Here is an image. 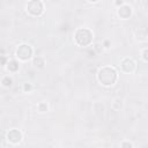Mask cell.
Wrapping results in <instances>:
<instances>
[{
	"mask_svg": "<svg viewBox=\"0 0 148 148\" xmlns=\"http://www.w3.org/2000/svg\"><path fill=\"white\" fill-rule=\"evenodd\" d=\"M32 56V49L28 44H22L16 49V57L20 60H28Z\"/></svg>",
	"mask_w": 148,
	"mask_h": 148,
	"instance_id": "obj_3",
	"label": "cell"
},
{
	"mask_svg": "<svg viewBox=\"0 0 148 148\" xmlns=\"http://www.w3.org/2000/svg\"><path fill=\"white\" fill-rule=\"evenodd\" d=\"M131 14H132V8L130 7V6H127V5H124L123 7H120L119 9H118V15L121 17V18H127V17H130L131 16Z\"/></svg>",
	"mask_w": 148,
	"mask_h": 148,
	"instance_id": "obj_7",
	"label": "cell"
},
{
	"mask_svg": "<svg viewBox=\"0 0 148 148\" xmlns=\"http://www.w3.org/2000/svg\"><path fill=\"white\" fill-rule=\"evenodd\" d=\"M142 58H143V60L148 61V49L143 50V52H142Z\"/></svg>",
	"mask_w": 148,
	"mask_h": 148,
	"instance_id": "obj_13",
	"label": "cell"
},
{
	"mask_svg": "<svg viewBox=\"0 0 148 148\" xmlns=\"http://www.w3.org/2000/svg\"><path fill=\"white\" fill-rule=\"evenodd\" d=\"M75 42L80 46H87L92 40V32L87 28H80L75 31Z\"/></svg>",
	"mask_w": 148,
	"mask_h": 148,
	"instance_id": "obj_2",
	"label": "cell"
},
{
	"mask_svg": "<svg viewBox=\"0 0 148 148\" xmlns=\"http://www.w3.org/2000/svg\"><path fill=\"white\" fill-rule=\"evenodd\" d=\"M12 83H13L12 77H9V76H5V77L2 79V84H3L5 87H9V86H12Z\"/></svg>",
	"mask_w": 148,
	"mask_h": 148,
	"instance_id": "obj_9",
	"label": "cell"
},
{
	"mask_svg": "<svg viewBox=\"0 0 148 148\" xmlns=\"http://www.w3.org/2000/svg\"><path fill=\"white\" fill-rule=\"evenodd\" d=\"M120 67H121V69H123L124 72H126V73H132V72H134V69H135V62H134L132 59H130V58H125V59L121 60Z\"/></svg>",
	"mask_w": 148,
	"mask_h": 148,
	"instance_id": "obj_5",
	"label": "cell"
},
{
	"mask_svg": "<svg viewBox=\"0 0 148 148\" xmlns=\"http://www.w3.org/2000/svg\"><path fill=\"white\" fill-rule=\"evenodd\" d=\"M5 62H6V58H5V57H2V58H1V64H2L3 66H5Z\"/></svg>",
	"mask_w": 148,
	"mask_h": 148,
	"instance_id": "obj_15",
	"label": "cell"
},
{
	"mask_svg": "<svg viewBox=\"0 0 148 148\" xmlns=\"http://www.w3.org/2000/svg\"><path fill=\"white\" fill-rule=\"evenodd\" d=\"M27 10L31 14V15H40L44 10V6L42 1H30L27 5Z\"/></svg>",
	"mask_w": 148,
	"mask_h": 148,
	"instance_id": "obj_4",
	"label": "cell"
},
{
	"mask_svg": "<svg viewBox=\"0 0 148 148\" xmlns=\"http://www.w3.org/2000/svg\"><path fill=\"white\" fill-rule=\"evenodd\" d=\"M34 64H35L36 66H38V67H43V66H44V59L40 58V57H37V58H35Z\"/></svg>",
	"mask_w": 148,
	"mask_h": 148,
	"instance_id": "obj_10",
	"label": "cell"
},
{
	"mask_svg": "<svg viewBox=\"0 0 148 148\" xmlns=\"http://www.w3.org/2000/svg\"><path fill=\"white\" fill-rule=\"evenodd\" d=\"M7 65H8L7 68H8L10 72H16V71L18 69V62H17L16 60H10V61H8Z\"/></svg>",
	"mask_w": 148,
	"mask_h": 148,
	"instance_id": "obj_8",
	"label": "cell"
},
{
	"mask_svg": "<svg viewBox=\"0 0 148 148\" xmlns=\"http://www.w3.org/2000/svg\"><path fill=\"white\" fill-rule=\"evenodd\" d=\"M30 89H31L30 84H24V90H30Z\"/></svg>",
	"mask_w": 148,
	"mask_h": 148,
	"instance_id": "obj_14",
	"label": "cell"
},
{
	"mask_svg": "<svg viewBox=\"0 0 148 148\" xmlns=\"http://www.w3.org/2000/svg\"><path fill=\"white\" fill-rule=\"evenodd\" d=\"M7 139L12 143H18L21 141V139H22V134H21V132L18 130L13 128L7 133Z\"/></svg>",
	"mask_w": 148,
	"mask_h": 148,
	"instance_id": "obj_6",
	"label": "cell"
},
{
	"mask_svg": "<svg viewBox=\"0 0 148 148\" xmlns=\"http://www.w3.org/2000/svg\"><path fill=\"white\" fill-rule=\"evenodd\" d=\"M117 72L113 67L110 66H104L98 71L97 79L103 86H112L117 81Z\"/></svg>",
	"mask_w": 148,
	"mask_h": 148,
	"instance_id": "obj_1",
	"label": "cell"
},
{
	"mask_svg": "<svg viewBox=\"0 0 148 148\" xmlns=\"http://www.w3.org/2000/svg\"><path fill=\"white\" fill-rule=\"evenodd\" d=\"M121 148H133V146H132V143H131V142L125 141V142H123V143H121Z\"/></svg>",
	"mask_w": 148,
	"mask_h": 148,
	"instance_id": "obj_12",
	"label": "cell"
},
{
	"mask_svg": "<svg viewBox=\"0 0 148 148\" xmlns=\"http://www.w3.org/2000/svg\"><path fill=\"white\" fill-rule=\"evenodd\" d=\"M38 109H39V111H46L47 110V104L46 103H39Z\"/></svg>",
	"mask_w": 148,
	"mask_h": 148,
	"instance_id": "obj_11",
	"label": "cell"
}]
</instances>
